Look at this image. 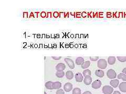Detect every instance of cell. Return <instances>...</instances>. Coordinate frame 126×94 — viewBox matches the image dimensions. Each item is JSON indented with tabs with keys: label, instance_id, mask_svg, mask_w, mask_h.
<instances>
[{
	"label": "cell",
	"instance_id": "obj_1",
	"mask_svg": "<svg viewBox=\"0 0 126 94\" xmlns=\"http://www.w3.org/2000/svg\"><path fill=\"white\" fill-rule=\"evenodd\" d=\"M107 66V63L105 59H100L97 62V66L100 69H105Z\"/></svg>",
	"mask_w": 126,
	"mask_h": 94
},
{
	"label": "cell",
	"instance_id": "obj_2",
	"mask_svg": "<svg viewBox=\"0 0 126 94\" xmlns=\"http://www.w3.org/2000/svg\"><path fill=\"white\" fill-rule=\"evenodd\" d=\"M102 91L104 94H111L114 93V88L109 85H105L102 87Z\"/></svg>",
	"mask_w": 126,
	"mask_h": 94
},
{
	"label": "cell",
	"instance_id": "obj_3",
	"mask_svg": "<svg viewBox=\"0 0 126 94\" xmlns=\"http://www.w3.org/2000/svg\"><path fill=\"white\" fill-rule=\"evenodd\" d=\"M107 76L109 78L114 79L117 77V75L115 71L113 69H109L107 72Z\"/></svg>",
	"mask_w": 126,
	"mask_h": 94
},
{
	"label": "cell",
	"instance_id": "obj_4",
	"mask_svg": "<svg viewBox=\"0 0 126 94\" xmlns=\"http://www.w3.org/2000/svg\"><path fill=\"white\" fill-rule=\"evenodd\" d=\"M64 61L66 63V64L68 65V67L71 69H74L75 67V65L74 63V62L72 60L69 59L68 58H65Z\"/></svg>",
	"mask_w": 126,
	"mask_h": 94
},
{
	"label": "cell",
	"instance_id": "obj_5",
	"mask_svg": "<svg viewBox=\"0 0 126 94\" xmlns=\"http://www.w3.org/2000/svg\"><path fill=\"white\" fill-rule=\"evenodd\" d=\"M102 85V82L99 80V79H97V80L95 81L94 82L92 83L91 87L92 88H94V89H97L100 88Z\"/></svg>",
	"mask_w": 126,
	"mask_h": 94
},
{
	"label": "cell",
	"instance_id": "obj_6",
	"mask_svg": "<svg viewBox=\"0 0 126 94\" xmlns=\"http://www.w3.org/2000/svg\"><path fill=\"white\" fill-rule=\"evenodd\" d=\"M66 65L65 64L63 63H60L57 64L56 66L55 67L56 70L58 72H61V71H64V70L65 69Z\"/></svg>",
	"mask_w": 126,
	"mask_h": 94
},
{
	"label": "cell",
	"instance_id": "obj_7",
	"mask_svg": "<svg viewBox=\"0 0 126 94\" xmlns=\"http://www.w3.org/2000/svg\"><path fill=\"white\" fill-rule=\"evenodd\" d=\"M72 89V85L71 83H67L64 85V90L66 92H70Z\"/></svg>",
	"mask_w": 126,
	"mask_h": 94
},
{
	"label": "cell",
	"instance_id": "obj_8",
	"mask_svg": "<svg viewBox=\"0 0 126 94\" xmlns=\"http://www.w3.org/2000/svg\"><path fill=\"white\" fill-rule=\"evenodd\" d=\"M75 78L76 79V81L78 83H81L84 79L83 75L82 73H77L75 75Z\"/></svg>",
	"mask_w": 126,
	"mask_h": 94
},
{
	"label": "cell",
	"instance_id": "obj_9",
	"mask_svg": "<svg viewBox=\"0 0 126 94\" xmlns=\"http://www.w3.org/2000/svg\"><path fill=\"white\" fill-rule=\"evenodd\" d=\"M110 84L113 88H117L119 86V81L118 79H112V80L110 82Z\"/></svg>",
	"mask_w": 126,
	"mask_h": 94
},
{
	"label": "cell",
	"instance_id": "obj_10",
	"mask_svg": "<svg viewBox=\"0 0 126 94\" xmlns=\"http://www.w3.org/2000/svg\"><path fill=\"white\" fill-rule=\"evenodd\" d=\"M84 83L86 85H89L92 83V78L90 76H86L84 79Z\"/></svg>",
	"mask_w": 126,
	"mask_h": 94
},
{
	"label": "cell",
	"instance_id": "obj_11",
	"mask_svg": "<svg viewBox=\"0 0 126 94\" xmlns=\"http://www.w3.org/2000/svg\"><path fill=\"white\" fill-rule=\"evenodd\" d=\"M61 87V83L60 82H53V89H60Z\"/></svg>",
	"mask_w": 126,
	"mask_h": 94
},
{
	"label": "cell",
	"instance_id": "obj_12",
	"mask_svg": "<svg viewBox=\"0 0 126 94\" xmlns=\"http://www.w3.org/2000/svg\"><path fill=\"white\" fill-rule=\"evenodd\" d=\"M119 90L122 93H126V82H122L119 85Z\"/></svg>",
	"mask_w": 126,
	"mask_h": 94
},
{
	"label": "cell",
	"instance_id": "obj_13",
	"mask_svg": "<svg viewBox=\"0 0 126 94\" xmlns=\"http://www.w3.org/2000/svg\"><path fill=\"white\" fill-rule=\"evenodd\" d=\"M65 75H66V78L68 79H69V80H71V79H72L74 78V73L72 71H67Z\"/></svg>",
	"mask_w": 126,
	"mask_h": 94
},
{
	"label": "cell",
	"instance_id": "obj_14",
	"mask_svg": "<svg viewBox=\"0 0 126 94\" xmlns=\"http://www.w3.org/2000/svg\"><path fill=\"white\" fill-rule=\"evenodd\" d=\"M95 75H96L97 77H99L102 78L105 75V73L103 71L101 70H96L95 72Z\"/></svg>",
	"mask_w": 126,
	"mask_h": 94
},
{
	"label": "cell",
	"instance_id": "obj_15",
	"mask_svg": "<svg viewBox=\"0 0 126 94\" xmlns=\"http://www.w3.org/2000/svg\"><path fill=\"white\" fill-rule=\"evenodd\" d=\"M107 62L109 65H114L116 63V58L114 56H109Z\"/></svg>",
	"mask_w": 126,
	"mask_h": 94
},
{
	"label": "cell",
	"instance_id": "obj_16",
	"mask_svg": "<svg viewBox=\"0 0 126 94\" xmlns=\"http://www.w3.org/2000/svg\"><path fill=\"white\" fill-rule=\"evenodd\" d=\"M84 62H85L84 61V59L82 57H78L76 59V64L78 65H81Z\"/></svg>",
	"mask_w": 126,
	"mask_h": 94
},
{
	"label": "cell",
	"instance_id": "obj_17",
	"mask_svg": "<svg viewBox=\"0 0 126 94\" xmlns=\"http://www.w3.org/2000/svg\"><path fill=\"white\" fill-rule=\"evenodd\" d=\"M53 82L51 81H48L45 84V87L47 88V89L52 90L53 89Z\"/></svg>",
	"mask_w": 126,
	"mask_h": 94
},
{
	"label": "cell",
	"instance_id": "obj_18",
	"mask_svg": "<svg viewBox=\"0 0 126 94\" xmlns=\"http://www.w3.org/2000/svg\"><path fill=\"white\" fill-rule=\"evenodd\" d=\"M90 62L88 61H86L84 62L81 65V67L83 69H86L90 66Z\"/></svg>",
	"mask_w": 126,
	"mask_h": 94
},
{
	"label": "cell",
	"instance_id": "obj_19",
	"mask_svg": "<svg viewBox=\"0 0 126 94\" xmlns=\"http://www.w3.org/2000/svg\"><path fill=\"white\" fill-rule=\"evenodd\" d=\"M117 77L118 79H122V81H126V75H125L124 73H120L118 75Z\"/></svg>",
	"mask_w": 126,
	"mask_h": 94
},
{
	"label": "cell",
	"instance_id": "obj_20",
	"mask_svg": "<svg viewBox=\"0 0 126 94\" xmlns=\"http://www.w3.org/2000/svg\"><path fill=\"white\" fill-rule=\"evenodd\" d=\"M83 74L84 76V77H85L86 76H91V71L90 70L86 69L85 70H84L83 71Z\"/></svg>",
	"mask_w": 126,
	"mask_h": 94
},
{
	"label": "cell",
	"instance_id": "obj_21",
	"mask_svg": "<svg viewBox=\"0 0 126 94\" xmlns=\"http://www.w3.org/2000/svg\"><path fill=\"white\" fill-rule=\"evenodd\" d=\"M65 75V74L64 71H61V72L57 71V72L56 73V76L58 78H62Z\"/></svg>",
	"mask_w": 126,
	"mask_h": 94
},
{
	"label": "cell",
	"instance_id": "obj_22",
	"mask_svg": "<svg viewBox=\"0 0 126 94\" xmlns=\"http://www.w3.org/2000/svg\"><path fill=\"white\" fill-rule=\"evenodd\" d=\"M72 94H81V90L79 88H75L72 90Z\"/></svg>",
	"mask_w": 126,
	"mask_h": 94
},
{
	"label": "cell",
	"instance_id": "obj_23",
	"mask_svg": "<svg viewBox=\"0 0 126 94\" xmlns=\"http://www.w3.org/2000/svg\"><path fill=\"white\" fill-rule=\"evenodd\" d=\"M118 60L121 62H126V56H117Z\"/></svg>",
	"mask_w": 126,
	"mask_h": 94
},
{
	"label": "cell",
	"instance_id": "obj_24",
	"mask_svg": "<svg viewBox=\"0 0 126 94\" xmlns=\"http://www.w3.org/2000/svg\"><path fill=\"white\" fill-rule=\"evenodd\" d=\"M99 56H90L89 57V59H90V61L92 62L97 61L99 59Z\"/></svg>",
	"mask_w": 126,
	"mask_h": 94
},
{
	"label": "cell",
	"instance_id": "obj_25",
	"mask_svg": "<svg viewBox=\"0 0 126 94\" xmlns=\"http://www.w3.org/2000/svg\"><path fill=\"white\" fill-rule=\"evenodd\" d=\"M56 94H65V91H64L62 89H58L56 91Z\"/></svg>",
	"mask_w": 126,
	"mask_h": 94
},
{
	"label": "cell",
	"instance_id": "obj_26",
	"mask_svg": "<svg viewBox=\"0 0 126 94\" xmlns=\"http://www.w3.org/2000/svg\"><path fill=\"white\" fill-rule=\"evenodd\" d=\"M52 58L55 60H59L61 58V56H52Z\"/></svg>",
	"mask_w": 126,
	"mask_h": 94
},
{
	"label": "cell",
	"instance_id": "obj_27",
	"mask_svg": "<svg viewBox=\"0 0 126 94\" xmlns=\"http://www.w3.org/2000/svg\"><path fill=\"white\" fill-rule=\"evenodd\" d=\"M53 16H54V17L57 18L59 16V13L57 12H55L54 13H53Z\"/></svg>",
	"mask_w": 126,
	"mask_h": 94
},
{
	"label": "cell",
	"instance_id": "obj_28",
	"mask_svg": "<svg viewBox=\"0 0 126 94\" xmlns=\"http://www.w3.org/2000/svg\"><path fill=\"white\" fill-rule=\"evenodd\" d=\"M41 16L42 17L44 18V17H45V16H46V13L45 12H43L41 13Z\"/></svg>",
	"mask_w": 126,
	"mask_h": 94
},
{
	"label": "cell",
	"instance_id": "obj_29",
	"mask_svg": "<svg viewBox=\"0 0 126 94\" xmlns=\"http://www.w3.org/2000/svg\"><path fill=\"white\" fill-rule=\"evenodd\" d=\"M113 94H121V93H120V92H119V91L115 90V91H114V92Z\"/></svg>",
	"mask_w": 126,
	"mask_h": 94
},
{
	"label": "cell",
	"instance_id": "obj_30",
	"mask_svg": "<svg viewBox=\"0 0 126 94\" xmlns=\"http://www.w3.org/2000/svg\"><path fill=\"white\" fill-rule=\"evenodd\" d=\"M83 94H92L90 92H89V91H86V92H84Z\"/></svg>",
	"mask_w": 126,
	"mask_h": 94
},
{
	"label": "cell",
	"instance_id": "obj_31",
	"mask_svg": "<svg viewBox=\"0 0 126 94\" xmlns=\"http://www.w3.org/2000/svg\"><path fill=\"white\" fill-rule=\"evenodd\" d=\"M122 73H124V74H125V75H126V67L124 68V69L122 70Z\"/></svg>",
	"mask_w": 126,
	"mask_h": 94
},
{
	"label": "cell",
	"instance_id": "obj_32",
	"mask_svg": "<svg viewBox=\"0 0 126 94\" xmlns=\"http://www.w3.org/2000/svg\"><path fill=\"white\" fill-rule=\"evenodd\" d=\"M44 94H47V93H46L45 92H44Z\"/></svg>",
	"mask_w": 126,
	"mask_h": 94
}]
</instances>
